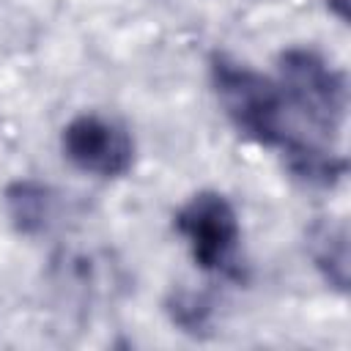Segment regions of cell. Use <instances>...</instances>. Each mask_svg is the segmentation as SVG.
I'll use <instances>...</instances> for the list:
<instances>
[{"label":"cell","instance_id":"2","mask_svg":"<svg viewBox=\"0 0 351 351\" xmlns=\"http://www.w3.org/2000/svg\"><path fill=\"white\" fill-rule=\"evenodd\" d=\"M280 90L291 112H299L321 134L337 132L346 107V77L313 49H288L280 55Z\"/></svg>","mask_w":351,"mask_h":351},{"label":"cell","instance_id":"5","mask_svg":"<svg viewBox=\"0 0 351 351\" xmlns=\"http://www.w3.org/2000/svg\"><path fill=\"white\" fill-rule=\"evenodd\" d=\"M280 148H282L288 170L310 186H335L346 176V167H348L346 159L329 151L326 145H321L318 140L291 134Z\"/></svg>","mask_w":351,"mask_h":351},{"label":"cell","instance_id":"3","mask_svg":"<svg viewBox=\"0 0 351 351\" xmlns=\"http://www.w3.org/2000/svg\"><path fill=\"white\" fill-rule=\"evenodd\" d=\"M176 228L186 239L200 269H225L239 247V217L219 192H197L176 214Z\"/></svg>","mask_w":351,"mask_h":351},{"label":"cell","instance_id":"6","mask_svg":"<svg viewBox=\"0 0 351 351\" xmlns=\"http://www.w3.org/2000/svg\"><path fill=\"white\" fill-rule=\"evenodd\" d=\"M313 258L326 280L346 291L348 285V233L343 225H318L313 230Z\"/></svg>","mask_w":351,"mask_h":351},{"label":"cell","instance_id":"7","mask_svg":"<svg viewBox=\"0 0 351 351\" xmlns=\"http://www.w3.org/2000/svg\"><path fill=\"white\" fill-rule=\"evenodd\" d=\"M5 203H8V214L16 222L19 230L25 233H36L47 225L49 219V206L52 197L41 184L33 181H16L14 186H8L5 192Z\"/></svg>","mask_w":351,"mask_h":351},{"label":"cell","instance_id":"1","mask_svg":"<svg viewBox=\"0 0 351 351\" xmlns=\"http://www.w3.org/2000/svg\"><path fill=\"white\" fill-rule=\"evenodd\" d=\"M214 90L233 121V126L261 145H282L291 134L288 129V101L277 82L228 58H214L211 63Z\"/></svg>","mask_w":351,"mask_h":351},{"label":"cell","instance_id":"8","mask_svg":"<svg viewBox=\"0 0 351 351\" xmlns=\"http://www.w3.org/2000/svg\"><path fill=\"white\" fill-rule=\"evenodd\" d=\"M329 8H332L340 19H348V0H329Z\"/></svg>","mask_w":351,"mask_h":351},{"label":"cell","instance_id":"4","mask_svg":"<svg viewBox=\"0 0 351 351\" xmlns=\"http://www.w3.org/2000/svg\"><path fill=\"white\" fill-rule=\"evenodd\" d=\"M60 143L66 159L74 167L101 178H118L134 162V145L129 134L101 115H77L63 129Z\"/></svg>","mask_w":351,"mask_h":351}]
</instances>
